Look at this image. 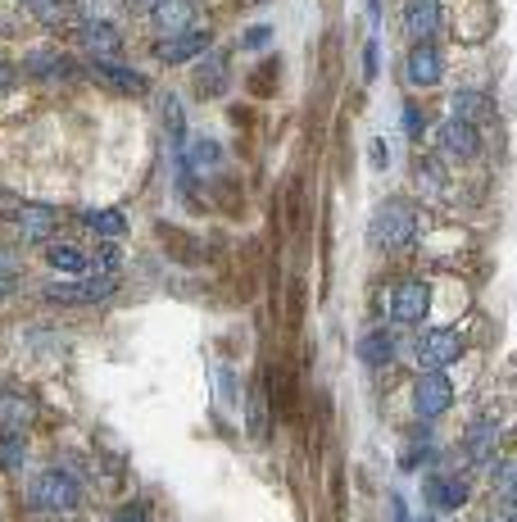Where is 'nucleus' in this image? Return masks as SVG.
Instances as JSON below:
<instances>
[{
  "label": "nucleus",
  "instance_id": "nucleus-39",
  "mask_svg": "<svg viewBox=\"0 0 517 522\" xmlns=\"http://www.w3.org/2000/svg\"><path fill=\"white\" fill-rule=\"evenodd\" d=\"M372 164L386 168V141H372Z\"/></svg>",
  "mask_w": 517,
  "mask_h": 522
},
{
  "label": "nucleus",
  "instance_id": "nucleus-15",
  "mask_svg": "<svg viewBox=\"0 0 517 522\" xmlns=\"http://www.w3.org/2000/svg\"><path fill=\"white\" fill-rule=\"evenodd\" d=\"M422 495H427V504L431 509H463V500H468V482L463 477H454V473H436V477H427V486H422Z\"/></svg>",
  "mask_w": 517,
  "mask_h": 522
},
{
  "label": "nucleus",
  "instance_id": "nucleus-4",
  "mask_svg": "<svg viewBox=\"0 0 517 522\" xmlns=\"http://www.w3.org/2000/svg\"><path fill=\"white\" fill-rule=\"evenodd\" d=\"M114 286H118L114 273H100L91 282H50L46 300H55V305H100V300L114 296Z\"/></svg>",
  "mask_w": 517,
  "mask_h": 522
},
{
  "label": "nucleus",
  "instance_id": "nucleus-41",
  "mask_svg": "<svg viewBox=\"0 0 517 522\" xmlns=\"http://www.w3.org/2000/svg\"><path fill=\"white\" fill-rule=\"evenodd\" d=\"M391 518H395V522H409V513H404V500H400V495L391 500Z\"/></svg>",
  "mask_w": 517,
  "mask_h": 522
},
{
  "label": "nucleus",
  "instance_id": "nucleus-43",
  "mask_svg": "<svg viewBox=\"0 0 517 522\" xmlns=\"http://www.w3.org/2000/svg\"><path fill=\"white\" fill-rule=\"evenodd\" d=\"M127 5H132V10H150V5H155V0H127Z\"/></svg>",
  "mask_w": 517,
  "mask_h": 522
},
{
  "label": "nucleus",
  "instance_id": "nucleus-22",
  "mask_svg": "<svg viewBox=\"0 0 517 522\" xmlns=\"http://www.w3.org/2000/svg\"><path fill=\"white\" fill-rule=\"evenodd\" d=\"M82 46H87L96 60H114L123 41H118V32L109 28V23H87V28H82Z\"/></svg>",
  "mask_w": 517,
  "mask_h": 522
},
{
  "label": "nucleus",
  "instance_id": "nucleus-20",
  "mask_svg": "<svg viewBox=\"0 0 517 522\" xmlns=\"http://www.w3.org/2000/svg\"><path fill=\"white\" fill-rule=\"evenodd\" d=\"M490 114H495V100H490L486 91H459V96H454V119L459 123H472V128H477Z\"/></svg>",
  "mask_w": 517,
  "mask_h": 522
},
{
  "label": "nucleus",
  "instance_id": "nucleus-11",
  "mask_svg": "<svg viewBox=\"0 0 517 522\" xmlns=\"http://www.w3.org/2000/svg\"><path fill=\"white\" fill-rule=\"evenodd\" d=\"M440 28H445L440 0H409V5H404V32H409L413 41H431Z\"/></svg>",
  "mask_w": 517,
  "mask_h": 522
},
{
  "label": "nucleus",
  "instance_id": "nucleus-6",
  "mask_svg": "<svg viewBox=\"0 0 517 522\" xmlns=\"http://www.w3.org/2000/svg\"><path fill=\"white\" fill-rule=\"evenodd\" d=\"M454 404V382L445 373H422L413 386V414L418 418H440Z\"/></svg>",
  "mask_w": 517,
  "mask_h": 522
},
{
  "label": "nucleus",
  "instance_id": "nucleus-19",
  "mask_svg": "<svg viewBox=\"0 0 517 522\" xmlns=\"http://www.w3.org/2000/svg\"><path fill=\"white\" fill-rule=\"evenodd\" d=\"M277 87H282V55H268V60L245 78V91H250L254 100H273Z\"/></svg>",
  "mask_w": 517,
  "mask_h": 522
},
{
  "label": "nucleus",
  "instance_id": "nucleus-37",
  "mask_svg": "<svg viewBox=\"0 0 517 522\" xmlns=\"http://www.w3.org/2000/svg\"><path fill=\"white\" fill-rule=\"evenodd\" d=\"M363 78H377V41H368L363 50Z\"/></svg>",
  "mask_w": 517,
  "mask_h": 522
},
{
  "label": "nucleus",
  "instance_id": "nucleus-18",
  "mask_svg": "<svg viewBox=\"0 0 517 522\" xmlns=\"http://www.w3.org/2000/svg\"><path fill=\"white\" fill-rule=\"evenodd\" d=\"M32 418H37V404H32L28 395L0 391V427H5V432H23Z\"/></svg>",
  "mask_w": 517,
  "mask_h": 522
},
{
  "label": "nucleus",
  "instance_id": "nucleus-36",
  "mask_svg": "<svg viewBox=\"0 0 517 522\" xmlns=\"http://www.w3.org/2000/svg\"><path fill=\"white\" fill-rule=\"evenodd\" d=\"M332 500H336V513L345 518V509H350L345 504V473H332Z\"/></svg>",
  "mask_w": 517,
  "mask_h": 522
},
{
  "label": "nucleus",
  "instance_id": "nucleus-2",
  "mask_svg": "<svg viewBox=\"0 0 517 522\" xmlns=\"http://www.w3.org/2000/svg\"><path fill=\"white\" fill-rule=\"evenodd\" d=\"M82 500V486L73 473H64V468H46V473L32 482V504H37V513H50V518H64V513H73Z\"/></svg>",
  "mask_w": 517,
  "mask_h": 522
},
{
  "label": "nucleus",
  "instance_id": "nucleus-14",
  "mask_svg": "<svg viewBox=\"0 0 517 522\" xmlns=\"http://www.w3.org/2000/svg\"><path fill=\"white\" fill-rule=\"evenodd\" d=\"M268 427H273V404H268V386L259 377L245 395V432H250V441H268Z\"/></svg>",
  "mask_w": 517,
  "mask_h": 522
},
{
  "label": "nucleus",
  "instance_id": "nucleus-9",
  "mask_svg": "<svg viewBox=\"0 0 517 522\" xmlns=\"http://www.w3.org/2000/svg\"><path fill=\"white\" fill-rule=\"evenodd\" d=\"M14 227L23 241H50L59 227V209L55 205H14Z\"/></svg>",
  "mask_w": 517,
  "mask_h": 522
},
{
  "label": "nucleus",
  "instance_id": "nucleus-10",
  "mask_svg": "<svg viewBox=\"0 0 517 522\" xmlns=\"http://www.w3.org/2000/svg\"><path fill=\"white\" fill-rule=\"evenodd\" d=\"M209 50V32H200V28H186V32H173V37H164L155 46V55L164 64H186V60H200Z\"/></svg>",
  "mask_w": 517,
  "mask_h": 522
},
{
  "label": "nucleus",
  "instance_id": "nucleus-16",
  "mask_svg": "<svg viewBox=\"0 0 517 522\" xmlns=\"http://www.w3.org/2000/svg\"><path fill=\"white\" fill-rule=\"evenodd\" d=\"M150 19H155V28L164 32V37H173V32H186L196 23V5H191V0H155V5H150Z\"/></svg>",
  "mask_w": 517,
  "mask_h": 522
},
{
  "label": "nucleus",
  "instance_id": "nucleus-31",
  "mask_svg": "<svg viewBox=\"0 0 517 522\" xmlns=\"http://www.w3.org/2000/svg\"><path fill=\"white\" fill-rule=\"evenodd\" d=\"M418 187L422 196H445V173L436 159H418Z\"/></svg>",
  "mask_w": 517,
  "mask_h": 522
},
{
  "label": "nucleus",
  "instance_id": "nucleus-26",
  "mask_svg": "<svg viewBox=\"0 0 517 522\" xmlns=\"http://www.w3.org/2000/svg\"><path fill=\"white\" fill-rule=\"evenodd\" d=\"M82 223H87L96 237H123V232H127V218L118 214V209H87Z\"/></svg>",
  "mask_w": 517,
  "mask_h": 522
},
{
  "label": "nucleus",
  "instance_id": "nucleus-34",
  "mask_svg": "<svg viewBox=\"0 0 517 522\" xmlns=\"http://www.w3.org/2000/svg\"><path fill=\"white\" fill-rule=\"evenodd\" d=\"M268 41H273V28H264V23H259V28H250L241 37V50H264Z\"/></svg>",
  "mask_w": 517,
  "mask_h": 522
},
{
  "label": "nucleus",
  "instance_id": "nucleus-17",
  "mask_svg": "<svg viewBox=\"0 0 517 522\" xmlns=\"http://www.w3.org/2000/svg\"><path fill=\"white\" fill-rule=\"evenodd\" d=\"M91 73H96L100 87L118 91V96H141V91H146V78H141V73L123 69V64H114V60H96V69Z\"/></svg>",
  "mask_w": 517,
  "mask_h": 522
},
{
  "label": "nucleus",
  "instance_id": "nucleus-38",
  "mask_svg": "<svg viewBox=\"0 0 517 522\" xmlns=\"http://www.w3.org/2000/svg\"><path fill=\"white\" fill-rule=\"evenodd\" d=\"M404 128H409L413 137H418V132H422V114H418V109H413V105L404 109Z\"/></svg>",
  "mask_w": 517,
  "mask_h": 522
},
{
  "label": "nucleus",
  "instance_id": "nucleus-24",
  "mask_svg": "<svg viewBox=\"0 0 517 522\" xmlns=\"http://www.w3.org/2000/svg\"><path fill=\"white\" fill-rule=\"evenodd\" d=\"M196 91H200V96H223V91H227V64L223 60H218V55H214V60H200V69H196Z\"/></svg>",
  "mask_w": 517,
  "mask_h": 522
},
{
  "label": "nucleus",
  "instance_id": "nucleus-12",
  "mask_svg": "<svg viewBox=\"0 0 517 522\" xmlns=\"http://www.w3.org/2000/svg\"><path fill=\"white\" fill-rule=\"evenodd\" d=\"M404 73H409L413 87H436L440 73H445V60H440V50L431 41H418L409 50V60H404Z\"/></svg>",
  "mask_w": 517,
  "mask_h": 522
},
{
  "label": "nucleus",
  "instance_id": "nucleus-13",
  "mask_svg": "<svg viewBox=\"0 0 517 522\" xmlns=\"http://www.w3.org/2000/svg\"><path fill=\"white\" fill-rule=\"evenodd\" d=\"M436 146L445 150L449 159H477L481 155V137L472 123H459V119H449L445 128L436 132Z\"/></svg>",
  "mask_w": 517,
  "mask_h": 522
},
{
  "label": "nucleus",
  "instance_id": "nucleus-1",
  "mask_svg": "<svg viewBox=\"0 0 517 522\" xmlns=\"http://www.w3.org/2000/svg\"><path fill=\"white\" fill-rule=\"evenodd\" d=\"M418 241V209L409 200H386L372 214V246L377 250H409Z\"/></svg>",
  "mask_w": 517,
  "mask_h": 522
},
{
  "label": "nucleus",
  "instance_id": "nucleus-40",
  "mask_svg": "<svg viewBox=\"0 0 517 522\" xmlns=\"http://www.w3.org/2000/svg\"><path fill=\"white\" fill-rule=\"evenodd\" d=\"M10 291H14V273H5V268H0V300L10 296Z\"/></svg>",
  "mask_w": 517,
  "mask_h": 522
},
{
  "label": "nucleus",
  "instance_id": "nucleus-8",
  "mask_svg": "<svg viewBox=\"0 0 517 522\" xmlns=\"http://www.w3.org/2000/svg\"><path fill=\"white\" fill-rule=\"evenodd\" d=\"M454 32H459V41H486L495 32V5L490 0H459Z\"/></svg>",
  "mask_w": 517,
  "mask_h": 522
},
{
  "label": "nucleus",
  "instance_id": "nucleus-42",
  "mask_svg": "<svg viewBox=\"0 0 517 522\" xmlns=\"http://www.w3.org/2000/svg\"><path fill=\"white\" fill-rule=\"evenodd\" d=\"M10 82H14V73H10V64H5V60H0V91H5V87H10Z\"/></svg>",
  "mask_w": 517,
  "mask_h": 522
},
{
  "label": "nucleus",
  "instance_id": "nucleus-30",
  "mask_svg": "<svg viewBox=\"0 0 517 522\" xmlns=\"http://www.w3.org/2000/svg\"><path fill=\"white\" fill-rule=\"evenodd\" d=\"M23 73H37V78H55V73H69V64L50 55V50H32L28 60H23Z\"/></svg>",
  "mask_w": 517,
  "mask_h": 522
},
{
  "label": "nucleus",
  "instance_id": "nucleus-33",
  "mask_svg": "<svg viewBox=\"0 0 517 522\" xmlns=\"http://www.w3.org/2000/svg\"><path fill=\"white\" fill-rule=\"evenodd\" d=\"M32 14H37L41 23H64L69 19V0H28Z\"/></svg>",
  "mask_w": 517,
  "mask_h": 522
},
{
  "label": "nucleus",
  "instance_id": "nucleus-28",
  "mask_svg": "<svg viewBox=\"0 0 517 522\" xmlns=\"http://www.w3.org/2000/svg\"><path fill=\"white\" fill-rule=\"evenodd\" d=\"M46 264L55 268V273H82V268H87V255H82L78 246H59V241H50Z\"/></svg>",
  "mask_w": 517,
  "mask_h": 522
},
{
  "label": "nucleus",
  "instance_id": "nucleus-23",
  "mask_svg": "<svg viewBox=\"0 0 517 522\" xmlns=\"http://www.w3.org/2000/svg\"><path fill=\"white\" fill-rule=\"evenodd\" d=\"M182 159H186L191 173H209V168L223 159V150H218L214 137H196V141H186V146H182Z\"/></svg>",
  "mask_w": 517,
  "mask_h": 522
},
{
  "label": "nucleus",
  "instance_id": "nucleus-32",
  "mask_svg": "<svg viewBox=\"0 0 517 522\" xmlns=\"http://www.w3.org/2000/svg\"><path fill=\"white\" fill-rule=\"evenodd\" d=\"M164 128H168V137H173V146L182 150L186 146V119H182V105H177L173 96L164 100Z\"/></svg>",
  "mask_w": 517,
  "mask_h": 522
},
{
  "label": "nucleus",
  "instance_id": "nucleus-5",
  "mask_svg": "<svg viewBox=\"0 0 517 522\" xmlns=\"http://www.w3.org/2000/svg\"><path fill=\"white\" fill-rule=\"evenodd\" d=\"M431 309V286L427 282H400L386 291V314L395 323H422Z\"/></svg>",
  "mask_w": 517,
  "mask_h": 522
},
{
  "label": "nucleus",
  "instance_id": "nucleus-27",
  "mask_svg": "<svg viewBox=\"0 0 517 522\" xmlns=\"http://www.w3.org/2000/svg\"><path fill=\"white\" fill-rule=\"evenodd\" d=\"M304 305H309V291H304V282L295 277V282L286 286V336H300V327H304Z\"/></svg>",
  "mask_w": 517,
  "mask_h": 522
},
{
  "label": "nucleus",
  "instance_id": "nucleus-3",
  "mask_svg": "<svg viewBox=\"0 0 517 522\" xmlns=\"http://www.w3.org/2000/svg\"><path fill=\"white\" fill-rule=\"evenodd\" d=\"M418 368L422 373H445L449 364H459L463 359V336L454 332V327H427V332L418 336Z\"/></svg>",
  "mask_w": 517,
  "mask_h": 522
},
{
  "label": "nucleus",
  "instance_id": "nucleus-7",
  "mask_svg": "<svg viewBox=\"0 0 517 522\" xmlns=\"http://www.w3.org/2000/svg\"><path fill=\"white\" fill-rule=\"evenodd\" d=\"M155 237H159V246L168 250V259H177V264H186V268L205 264V255H209V246H205V241H200V237H191L186 227L159 223V227H155Z\"/></svg>",
  "mask_w": 517,
  "mask_h": 522
},
{
  "label": "nucleus",
  "instance_id": "nucleus-35",
  "mask_svg": "<svg viewBox=\"0 0 517 522\" xmlns=\"http://www.w3.org/2000/svg\"><path fill=\"white\" fill-rule=\"evenodd\" d=\"M114 522H146V504H141V500L123 504V509H118V518H114Z\"/></svg>",
  "mask_w": 517,
  "mask_h": 522
},
{
  "label": "nucleus",
  "instance_id": "nucleus-21",
  "mask_svg": "<svg viewBox=\"0 0 517 522\" xmlns=\"http://www.w3.org/2000/svg\"><path fill=\"white\" fill-rule=\"evenodd\" d=\"M359 359L368 368H386L395 359V341H391V332H386V327H377V332H368L359 341Z\"/></svg>",
  "mask_w": 517,
  "mask_h": 522
},
{
  "label": "nucleus",
  "instance_id": "nucleus-29",
  "mask_svg": "<svg viewBox=\"0 0 517 522\" xmlns=\"http://www.w3.org/2000/svg\"><path fill=\"white\" fill-rule=\"evenodd\" d=\"M495 441H499V436L490 432V427H472V432L463 436V459H468V463H486L490 450H495Z\"/></svg>",
  "mask_w": 517,
  "mask_h": 522
},
{
  "label": "nucleus",
  "instance_id": "nucleus-25",
  "mask_svg": "<svg viewBox=\"0 0 517 522\" xmlns=\"http://www.w3.org/2000/svg\"><path fill=\"white\" fill-rule=\"evenodd\" d=\"M23 463H28V436L5 432L0 436V473H23Z\"/></svg>",
  "mask_w": 517,
  "mask_h": 522
}]
</instances>
